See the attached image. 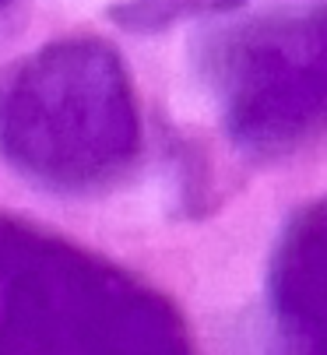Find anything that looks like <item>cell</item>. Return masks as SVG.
<instances>
[{
    "label": "cell",
    "mask_w": 327,
    "mask_h": 355,
    "mask_svg": "<svg viewBox=\"0 0 327 355\" xmlns=\"http://www.w3.org/2000/svg\"><path fill=\"white\" fill-rule=\"evenodd\" d=\"M0 278V355H190L176 317L64 250H32Z\"/></svg>",
    "instance_id": "cell-1"
},
{
    "label": "cell",
    "mask_w": 327,
    "mask_h": 355,
    "mask_svg": "<svg viewBox=\"0 0 327 355\" xmlns=\"http://www.w3.org/2000/svg\"><path fill=\"white\" fill-rule=\"evenodd\" d=\"M296 253H303V257H296L299 264L320 271V282L285 264V275L278 282L282 348L285 355H327V264L306 243H299Z\"/></svg>",
    "instance_id": "cell-2"
}]
</instances>
